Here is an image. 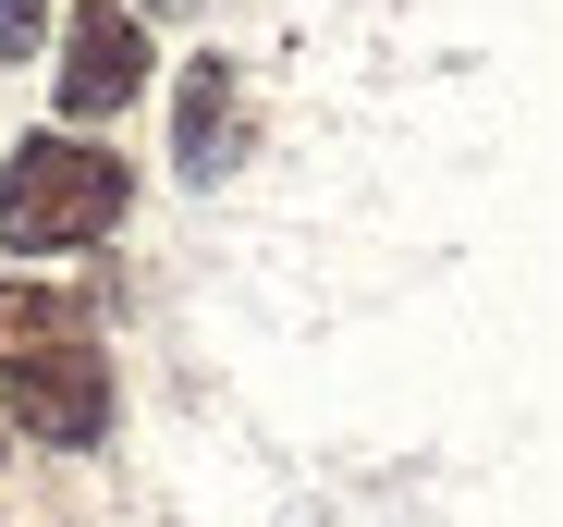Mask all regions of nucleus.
I'll return each mask as SVG.
<instances>
[{
    "instance_id": "2",
    "label": "nucleus",
    "mask_w": 563,
    "mask_h": 527,
    "mask_svg": "<svg viewBox=\"0 0 563 527\" xmlns=\"http://www.w3.org/2000/svg\"><path fill=\"white\" fill-rule=\"evenodd\" d=\"M111 221H123V160L86 147L74 123L62 135H25L13 160H0V245H13V257H62V245L111 233Z\"/></svg>"
},
{
    "instance_id": "3",
    "label": "nucleus",
    "mask_w": 563,
    "mask_h": 527,
    "mask_svg": "<svg viewBox=\"0 0 563 527\" xmlns=\"http://www.w3.org/2000/svg\"><path fill=\"white\" fill-rule=\"evenodd\" d=\"M135 86H147V25H135V13H111V0H86V13L62 25V74H49L62 123H111Z\"/></svg>"
},
{
    "instance_id": "6",
    "label": "nucleus",
    "mask_w": 563,
    "mask_h": 527,
    "mask_svg": "<svg viewBox=\"0 0 563 527\" xmlns=\"http://www.w3.org/2000/svg\"><path fill=\"white\" fill-rule=\"evenodd\" d=\"M135 13H184V0H135Z\"/></svg>"
},
{
    "instance_id": "1",
    "label": "nucleus",
    "mask_w": 563,
    "mask_h": 527,
    "mask_svg": "<svg viewBox=\"0 0 563 527\" xmlns=\"http://www.w3.org/2000/svg\"><path fill=\"white\" fill-rule=\"evenodd\" d=\"M0 393H13V429H37V442H99L111 429V356L74 295L0 283Z\"/></svg>"
},
{
    "instance_id": "5",
    "label": "nucleus",
    "mask_w": 563,
    "mask_h": 527,
    "mask_svg": "<svg viewBox=\"0 0 563 527\" xmlns=\"http://www.w3.org/2000/svg\"><path fill=\"white\" fill-rule=\"evenodd\" d=\"M37 13H49V0H0V62H13V50L37 37Z\"/></svg>"
},
{
    "instance_id": "4",
    "label": "nucleus",
    "mask_w": 563,
    "mask_h": 527,
    "mask_svg": "<svg viewBox=\"0 0 563 527\" xmlns=\"http://www.w3.org/2000/svg\"><path fill=\"white\" fill-rule=\"evenodd\" d=\"M233 147H245V86H233V62H184V172H233Z\"/></svg>"
}]
</instances>
